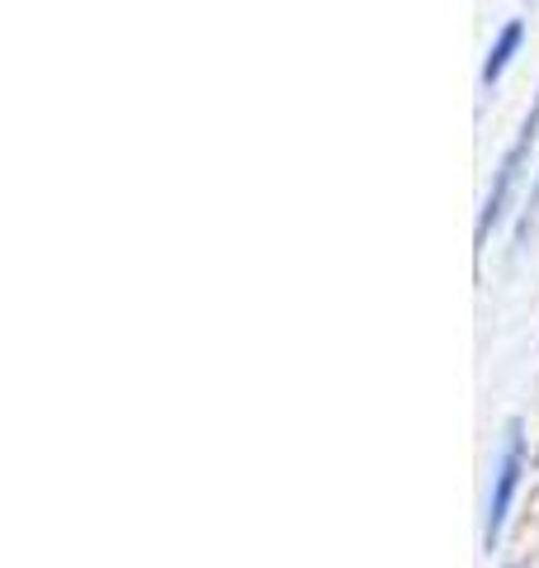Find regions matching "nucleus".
I'll list each match as a JSON object with an SVG mask.
<instances>
[{"mask_svg": "<svg viewBox=\"0 0 539 568\" xmlns=\"http://www.w3.org/2000/svg\"><path fill=\"white\" fill-rule=\"evenodd\" d=\"M520 469H526V436H520V422H511L507 446H501V459H497V488H492V503H488V545L501 536V521H507V511H511Z\"/></svg>", "mask_w": 539, "mask_h": 568, "instance_id": "2", "label": "nucleus"}, {"mask_svg": "<svg viewBox=\"0 0 539 568\" xmlns=\"http://www.w3.org/2000/svg\"><path fill=\"white\" fill-rule=\"evenodd\" d=\"M535 138H539V100H535L530 119L520 123L516 142L507 148V156H501V166H497V175H492V190H488V200H482V213H478V242H488V233L501 223V213H507L511 194H516V181H520V171H526V162H530Z\"/></svg>", "mask_w": 539, "mask_h": 568, "instance_id": "1", "label": "nucleus"}, {"mask_svg": "<svg viewBox=\"0 0 539 568\" xmlns=\"http://www.w3.org/2000/svg\"><path fill=\"white\" fill-rule=\"evenodd\" d=\"M520 43H526V20H507V24H501V33L492 39V48H488V62H482V85H488V91L501 81V71L511 67Z\"/></svg>", "mask_w": 539, "mask_h": 568, "instance_id": "3", "label": "nucleus"}]
</instances>
